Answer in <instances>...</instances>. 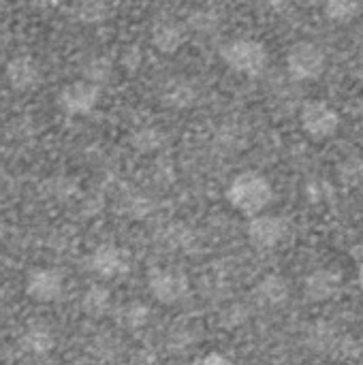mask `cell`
I'll return each mask as SVG.
<instances>
[{"instance_id": "30bf717a", "label": "cell", "mask_w": 363, "mask_h": 365, "mask_svg": "<svg viewBox=\"0 0 363 365\" xmlns=\"http://www.w3.org/2000/svg\"><path fill=\"white\" fill-rule=\"evenodd\" d=\"M188 38V26L175 17H160L152 24L150 41L156 51L171 56L182 49V45Z\"/></svg>"}, {"instance_id": "9a60e30c", "label": "cell", "mask_w": 363, "mask_h": 365, "mask_svg": "<svg viewBox=\"0 0 363 365\" xmlns=\"http://www.w3.org/2000/svg\"><path fill=\"white\" fill-rule=\"evenodd\" d=\"M150 319H152L150 306L143 304V302H139V299L128 302V304H124L118 310V323L126 331H139V329H143L150 323Z\"/></svg>"}, {"instance_id": "2e32d148", "label": "cell", "mask_w": 363, "mask_h": 365, "mask_svg": "<svg viewBox=\"0 0 363 365\" xmlns=\"http://www.w3.org/2000/svg\"><path fill=\"white\" fill-rule=\"evenodd\" d=\"M21 346L30 355H47L56 346V338L47 325H32L21 336Z\"/></svg>"}, {"instance_id": "8fae6325", "label": "cell", "mask_w": 363, "mask_h": 365, "mask_svg": "<svg viewBox=\"0 0 363 365\" xmlns=\"http://www.w3.org/2000/svg\"><path fill=\"white\" fill-rule=\"evenodd\" d=\"M340 289H342V272L329 267L315 269L304 280V295L315 304L329 302L340 293Z\"/></svg>"}, {"instance_id": "52a82bcc", "label": "cell", "mask_w": 363, "mask_h": 365, "mask_svg": "<svg viewBox=\"0 0 363 365\" xmlns=\"http://www.w3.org/2000/svg\"><path fill=\"white\" fill-rule=\"evenodd\" d=\"M101 90L103 88L90 83L86 79H75L60 90L58 105L64 113H68L73 118L88 115L96 109V105L101 101Z\"/></svg>"}, {"instance_id": "5b68a950", "label": "cell", "mask_w": 363, "mask_h": 365, "mask_svg": "<svg viewBox=\"0 0 363 365\" xmlns=\"http://www.w3.org/2000/svg\"><path fill=\"white\" fill-rule=\"evenodd\" d=\"M302 130L312 141H325L340 128V113L325 101H308L300 111Z\"/></svg>"}, {"instance_id": "7c38bea8", "label": "cell", "mask_w": 363, "mask_h": 365, "mask_svg": "<svg viewBox=\"0 0 363 365\" xmlns=\"http://www.w3.org/2000/svg\"><path fill=\"white\" fill-rule=\"evenodd\" d=\"M160 103L173 111L190 109L197 101V86L186 77H171L160 86Z\"/></svg>"}, {"instance_id": "603a6c76", "label": "cell", "mask_w": 363, "mask_h": 365, "mask_svg": "<svg viewBox=\"0 0 363 365\" xmlns=\"http://www.w3.org/2000/svg\"><path fill=\"white\" fill-rule=\"evenodd\" d=\"M124 210L131 214V216H135L137 218V210H141V216H145V214H150L152 212V201L145 197V195H141V192H128L126 195V199H124Z\"/></svg>"}, {"instance_id": "3957f363", "label": "cell", "mask_w": 363, "mask_h": 365, "mask_svg": "<svg viewBox=\"0 0 363 365\" xmlns=\"http://www.w3.org/2000/svg\"><path fill=\"white\" fill-rule=\"evenodd\" d=\"M285 62L295 81H317L327 68V53L312 41H297L289 47Z\"/></svg>"}, {"instance_id": "7a4b0ae2", "label": "cell", "mask_w": 363, "mask_h": 365, "mask_svg": "<svg viewBox=\"0 0 363 365\" xmlns=\"http://www.w3.org/2000/svg\"><path fill=\"white\" fill-rule=\"evenodd\" d=\"M220 58L233 73L244 77H259L270 62L267 47L250 36H237L223 43Z\"/></svg>"}, {"instance_id": "e0dca14e", "label": "cell", "mask_w": 363, "mask_h": 365, "mask_svg": "<svg viewBox=\"0 0 363 365\" xmlns=\"http://www.w3.org/2000/svg\"><path fill=\"white\" fill-rule=\"evenodd\" d=\"M73 17L86 26L103 24L109 17V4L105 0H73Z\"/></svg>"}, {"instance_id": "8992f818", "label": "cell", "mask_w": 363, "mask_h": 365, "mask_svg": "<svg viewBox=\"0 0 363 365\" xmlns=\"http://www.w3.org/2000/svg\"><path fill=\"white\" fill-rule=\"evenodd\" d=\"M291 233V222L285 216L276 214H257L250 218L246 227L248 242L257 250H274L278 248Z\"/></svg>"}, {"instance_id": "4fadbf2b", "label": "cell", "mask_w": 363, "mask_h": 365, "mask_svg": "<svg viewBox=\"0 0 363 365\" xmlns=\"http://www.w3.org/2000/svg\"><path fill=\"white\" fill-rule=\"evenodd\" d=\"M255 293H257V299H259L263 306L276 308V306H282L285 302H289V297H291V287H289V282H287L280 274H270V276H265V278L257 284Z\"/></svg>"}, {"instance_id": "5bb4252c", "label": "cell", "mask_w": 363, "mask_h": 365, "mask_svg": "<svg viewBox=\"0 0 363 365\" xmlns=\"http://www.w3.org/2000/svg\"><path fill=\"white\" fill-rule=\"evenodd\" d=\"M81 310L90 319H103L111 310V291L105 284H90L81 297Z\"/></svg>"}, {"instance_id": "d6986e66", "label": "cell", "mask_w": 363, "mask_h": 365, "mask_svg": "<svg viewBox=\"0 0 363 365\" xmlns=\"http://www.w3.org/2000/svg\"><path fill=\"white\" fill-rule=\"evenodd\" d=\"M165 141H167L165 133L156 126H143V128L135 130L131 137V145L139 154H154L165 145Z\"/></svg>"}, {"instance_id": "6da1fadb", "label": "cell", "mask_w": 363, "mask_h": 365, "mask_svg": "<svg viewBox=\"0 0 363 365\" xmlns=\"http://www.w3.org/2000/svg\"><path fill=\"white\" fill-rule=\"evenodd\" d=\"M274 199L272 182L259 171H244L231 180L227 186V201L242 216H257L267 210Z\"/></svg>"}, {"instance_id": "9c48e42d", "label": "cell", "mask_w": 363, "mask_h": 365, "mask_svg": "<svg viewBox=\"0 0 363 365\" xmlns=\"http://www.w3.org/2000/svg\"><path fill=\"white\" fill-rule=\"evenodd\" d=\"M26 293L41 304L58 302L64 293V274L56 267H39L28 274Z\"/></svg>"}, {"instance_id": "cb8c5ba5", "label": "cell", "mask_w": 363, "mask_h": 365, "mask_svg": "<svg viewBox=\"0 0 363 365\" xmlns=\"http://www.w3.org/2000/svg\"><path fill=\"white\" fill-rule=\"evenodd\" d=\"M195 365H235L227 355H223V353H208V355H203L199 361Z\"/></svg>"}, {"instance_id": "277c9868", "label": "cell", "mask_w": 363, "mask_h": 365, "mask_svg": "<svg viewBox=\"0 0 363 365\" xmlns=\"http://www.w3.org/2000/svg\"><path fill=\"white\" fill-rule=\"evenodd\" d=\"M148 289L158 304L173 306L188 295L190 282L188 276L175 267H152L148 272Z\"/></svg>"}, {"instance_id": "ba28073f", "label": "cell", "mask_w": 363, "mask_h": 365, "mask_svg": "<svg viewBox=\"0 0 363 365\" xmlns=\"http://www.w3.org/2000/svg\"><path fill=\"white\" fill-rule=\"evenodd\" d=\"M88 267L94 276H98L103 280H116L128 272L131 257L124 248H120L116 244H101L88 257Z\"/></svg>"}, {"instance_id": "ffe728a7", "label": "cell", "mask_w": 363, "mask_h": 365, "mask_svg": "<svg viewBox=\"0 0 363 365\" xmlns=\"http://www.w3.org/2000/svg\"><path fill=\"white\" fill-rule=\"evenodd\" d=\"M81 73H83L81 79H86V81L103 88L111 79V75H113V62L109 58H105V56H94V58H90L83 64Z\"/></svg>"}, {"instance_id": "44dd1931", "label": "cell", "mask_w": 363, "mask_h": 365, "mask_svg": "<svg viewBox=\"0 0 363 365\" xmlns=\"http://www.w3.org/2000/svg\"><path fill=\"white\" fill-rule=\"evenodd\" d=\"M41 79V73L36 68V64L28 58H21V60H15L11 64V81L21 88V90H32Z\"/></svg>"}, {"instance_id": "7402d4cb", "label": "cell", "mask_w": 363, "mask_h": 365, "mask_svg": "<svg viewBox=\"0 0 363 365\" xmlns=\"http://www.w3.org/2000/svg\"><path fill=\"white\" fill-rule=\"evenodd\" d=\"M118 64L126 73H137L141 68V64H143V51H141V47L135 45V43L122 47V51L118 56Z\"/></svg>"}, {"instance_id": "ac0fdd59", "label": "cell", "mask_w": 363, "mask_h": 365, "mask_svg": "<svg viewBox=\"0 0 363 365\" xmlns=\"http://www.w3.org/2000/svg\"><path fill=\"white\" fill-rule=\"evenodd\" d=\"M323 13L334 24H351L362 13V0H323Z\"/></svg>"}]
</instances>
